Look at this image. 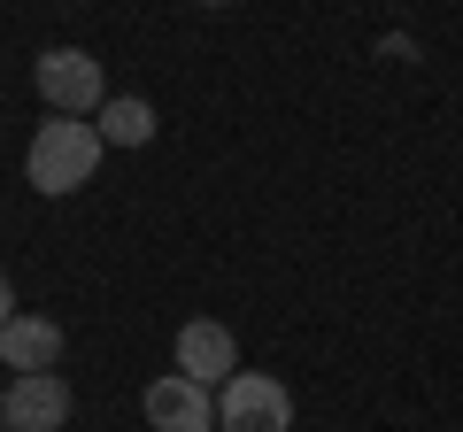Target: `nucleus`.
Listing matches in <instances>:
<instances>
[{"label":"nucleus","instance_id":"11","mask_svg":"<svg viewBox=\"0 0 463 432\" xmlns=\"http://www.w3.org/2000/svg\"><path fill=\"white\" fill-rule=\"evenodd\" d=\"M0 409H8V394H0Z\"/></svg>","mask_w":463,"mask_h":432},{"label":"nucleus","instance_id":"6","mask_svg":"<svg viewBox=\"0 0 463 432\" xmlns=\"http://www.w3.org/2000/svg\"><path fill=\"white\" fill-rule=\"evenodd\" d=\"M178 371L201 379V386H224L240 371V340L224 324H209V316H194V324H178Z\"/></svg>","mask_w":463,"mask_h":432},{"label":"nucleus","instance_id":"8","mask_svg":"<svg viewBox=\"0 0 463 432\" xmlns=\"http://www.w3.org/2000/svg\"><path fill=\"white\" fill-rule=\"evenodd\" d=\"M93 124H100V139H109V147H147V139H155V108H147L139 93H109Z\"/></svg>","mask_w":463,"mask_h":432},{"label":"nucleus","instance_id":"9","mask_svg":"<svg viewBox=\"0 0 463 432\" xmlns=\"http://www.w3.org/2000/svg\"><path fill=\"white\" fill-rule=\"evenodd\" d=\"M0 324H16V286L0 278Z\"/></svg>","mask_w":463,"mask_h":432},{"label":"nucleus","instance_id":"3","mask_svg":"<svg viewBox=\"0 0 463 432\" xmlns=\"http://www.w3.org/2000/svg\"><path fill=\"white\" fill-rule=\"evenodd\" d=\"M216 432H294V394L270 371H232L216 394Z\"/></svg>","mask_w":463,"mask_h":432},{"label":"nucleus","instance_id":"12","mask_svg":"<svg viewBox=\"0 0 463 432\" xmlns=\"http://www.w3.org/2000/svg\"><path fill=\"white\" fill-rule=\"evenodd\" d=\"M0 432H8V425H0Z\"/></svg>","mask_w":463,"mask_h":432},{"label":"nucleus","instance_id":"5","mask_svg":"<svg viewBox=\"0 0 463 432\" xmlns=\"http://www.w3.org/2000/svg\"><path fill=\"white\" fill-rule=\"evenodd\" d=\"M0 425H8V432H62V425H70V386H62V371H16Z\"/></svg>","mask_w":463,"mask_h":432},{"label":"nucleus","instance_id":"4","mask_svg":"<svg viewBox=\"0 0 463 432\" xmlns=\"http://www.w3.org/2000/svg\"><path fill=\"white\" fill-rule=\"evenodd\" d=\"M139 409H147L155 432H216V394L201 379H185V371H163V379L139 394Z\"/></svg>","mask_w":463,"mask_h":432},{"label":"nucleus","instance_id":"2","mask_svg":"<svg viewBox=\"0 0 463 432\" xmlns=\"http://www.w3.org/2000/svg\"><path fill=\"white\" fill-rule=\"evenodd\" d=\"M32 85L54 117H100V100H109V78H100V62L85 47H47L32 62Z\"/></svg>","mask_w":463,"mask_h":432},{"label":"nucleus","instance_id":"1","mask_svg":"<svg viewBox=\"0 0 463 432\" xmlns=\"http://www.w3.org/2000/svg\"><path fill=\"white\" fill-rule=\"evenodd\" d=\"M100 155H109V139L93 117H47L24 147V178H32V193H78L100 170Z\"/></svg>","mask_w":463,"mask_h":432},{"label":"nucleus","instance_id":"10","mask_svg":"<svg viewBox=\"0 0 463 432\" xmlns=\"http://www.w3.org/2000/svg\"><path fill=\"white\" fill-rule=\"evenodd\" d=\"M201 8H232V0H201Z\"/></svg>","mask_w":463,"mask_h":432},{"label":"nucleus","instance_id":"7","mask_svg":"<svg viewBox=\"0 0 463 432\" xmlns=\"http://www.w3.org/2000/svg\"><path fill=\"white\" fill-rule=\"evenodd\" d=\"M0 363L8 371H54L62 363V324H54V316H16V324H0Z\"/></svg>","mask_w":463,"mask_h":432}]
</instances>
